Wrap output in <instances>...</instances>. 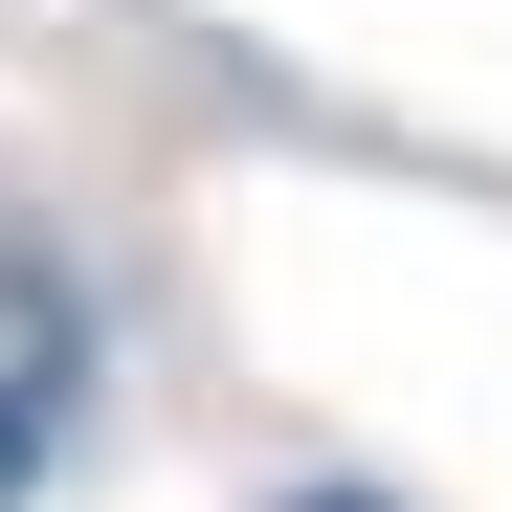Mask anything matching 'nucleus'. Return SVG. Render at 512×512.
<instances>
[{"label":"nucleus","mask_w":512,"mask_h":512,"mask_svg":"<svg viewBox=\"0 0 512 512\" xmlns=\"http://www.w3.org/2000/svg\"><path fill=\"white\" fill-rule=\"evenodd\" d=\"M45 423H67V312L23 334V379H0V512H23V468H45Z\"/></svg>","instance_id":"f257e3e1"},{"label":"nucleus","mask_w":512,"mask_h":512,"mask_svg":"<svg viewBox=\"0 0 512 512\" xmlns=\"http://www.w3.org/2000/svg\"><path fill=\"white\" fill-rule=\"evenodd\" d=\"M312 512H379V490H312Z\"/></svg>","instance_id":"f03ea898"}]
</instances>
